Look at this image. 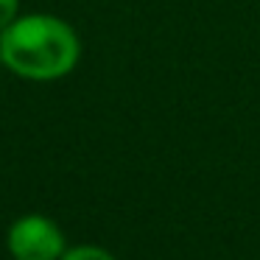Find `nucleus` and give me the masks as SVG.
I'll use <instances>...</instances> for the list:
<instances>
[{
  "label": "nucleus",
  "instance_id": "f257e3e1",
  "mask_svg": "<svg viewBox=\"0 0 260 260\" xmlns=\"http://www.w3.org/2000/svg\"><path fill=\"white\" fill-rule=\"evenodd\" d=\"M81 42L53 14H25L0 31V62L28 81H56L79 64Z\"/></svg>",
  "mask_w": 260,
  "mask_h": 260
},
{
  "label": "nucleus",
  "instance_id": "f03ea898",
  "mask_svg": "<svg viewBox=\"0 0 260 260\" xmlns=\"http://www.w3.org/2000/svg\"><path fill=\"white\" fill-rule=\"evenodd\" d=\"M9 252L14 260H59L64 235L45 215H25L9 230Z\"/></svg>",
  "mask_w": 260,
  "mask_h": 260
},
{
  "label": "nucleus",
  "instance_id": "7ed1b4c3",
  "mask_svg": "<svg viewBox=\"0 0 260 260\" xmlns=\"http://www.w3.org/2000/svg\"><path fill=\"white\" fill-rule=\"evenodd\" d=\"M62 260H115V257H112V254H107L104 249L81 246V249H73V252H68Z\"/></svg>",
  "mask_w": 260,
  "mask_h": 260
},
{
  "label": "nucleus",
  "instance_id": "20e7f679",
  "mask_svg": "<svg viewBox=\"0 0 260 260\" xmlns=\"http://www.w3.org/2000/svg\"><path fill=\"white\" fill-rule=\"evenodd\" d=\"M17 9H20V0H0V31L17 20Z\"/></svg>",
  "mask_w": 260,
  "mask_h": 260
}]
</instances>
